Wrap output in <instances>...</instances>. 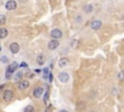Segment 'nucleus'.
I'll use <instances>...</instances> for the list:
<instances>
[{"mask_svg": "<svg viewBox=\"0 0 124 112\" xmlns=\"http://www.w3.org/2000/svg\"><path fill=\"white\" fill-rule=\"evenodd\" d=\"M118 78H119L120 80H122V81H124V70H122V71H120V72H119Z\"/></svg>", "mask_w": 124, "mask_h": 112, "instance_id": "obj_18", "label": "nucleus"}, {"mask_svg": "<svg viewBox=\"0 0 124 112\" xmlns=\"http://www.w3.org/2000/svg\"><path fill=\"white\" fill-rule=\"evenodd\" d=\"M12 73H13L12 71H11L9 68H7V70H6V75H5L6 78H7V79H11V78H12Z\"/></svg>", "mask_w": 124, "mask_h": 112, "instance_id": "obj_14", "label": "nucleus"}, {"mask_svg": "<svg viewBox=\"0 0 124 112\" xmlns=\"http://www.w3.org/2000/svg\"><path fill=\"white\" fill-rule=\"evenodd\" d=\"M29 86V82L28 81H20L18 88L20 90H24V89H26V88Z\"/></svg>", "mask_w": 124, "mask_h": 112, "instance_id": "obj_9", "label": "nucleus"}, {"mask_svg": "<svg viewBox=\"0 0 124 112\" xmlns=\"http://www.w3.org/2000/svg\"><path fill=\"white\" fill-rule=\"evenodd\" d=\"M58 45H59V42L57 41V40H51L49 41V43H48V48L49 50H54V49H56L57 47H58Z\"/></svg>", "mask_w": 124, "mask_h": 112, "instance_id": "obj_4", "label": "nucleus"}, {"mask_svg": "<svg viewBox=\"0 0 124 112\" xmlns=\"http://www.w3.org/2000/svg\"><path fill=\"white\" fill-rule=\"evenodd\" d=\"M10 51L11 53L13 54H16V53H19L20 51V45L18 43H12L10 45Z\"/></svg>", "mask_w": 124, "mask_h": 112, "instance_id": "obj_6", "label": "nucleus"}, {"mask_svg": "<svg viewBox=\"0 0 124 112\" xmlns=\"http://www.w3.org/2000/svg\"><path fill=\"white\" fill-rule=\"evenodd\" d=\"M18 67H19V63L16 62V61H14V62H12V65H11L9 67H8V68H9V69L12 71V72H15V71L18 69Z\"/></svg>", "mask_w": 124, "mask_h": 112, "instance_id": "obj_11", "label": "nucleus"}, {"mask_svg": "<svg viewBox=\"0 0 124 112\" xmlns=\"http://www.w3.org/2000/svg\"><path fill=\"white\" fill-rule=\"evenodd\" d=\"M43 92H44V89H43V88L38 87V88H36V89L34 90V92H33V95H34L36 99H39L41 95H43Z\"/></svg>", "mask_w": 124, "mask_h": 112, "instance_id": "obj_5", "label": "nucleus"}, {"mask_svg": "<svg viewBox=\"0 0 124 112\" xmlns=\"http://www.w3.org/2000/svg\"><path fill=\"white\" fill-rule=\"evenodd\" d=\"M48 79H49V82H52V73L49 74V77H48Z\"/></svg>", "mask_w": 124, "mask_h": 112, "instance_id": "obj_23", "label": "nucleus"}, {"mask_svg": "<svg viewBox=\"0 0 124 112\" xmlns=\"http://www.w3.org/2000/svg\"><path fill=\"white\" fill-rule=\"evenodd\" d=\"M21 77H22V72H19L18 74H16V80L18 81V80H19V79H20Z\"/></svg>", "mask_w": 124, "mask_h": 112, "instance_id": "obj_20", "label": "nucleus"}, {"mask_svg": "<svg viewBox=\"0 0 124 112\" xmlns=\"http://www.w3.org/2000/svg\"><path fill=\"white\" fill-rule=\"evenodd\" d=\"M13 98H14V93H13L12 91L6 90V91L3 93V99H4L5 101L9 102V101H11V100L13 99Z\"/></svg>", "mask_w": 124, "mask_h": 112, "instance_id": "obj_1", "label": "nucleus"}, {"mask_svg": "<svg viewBox=\"0 0 124 112\" xmlns=\"http://www.w3.org/2000/svg\"><path fill=\"white\" fill-rule=\"evenodd\" d=\"M44 74H45V79H47V75H48V68H44Z\"/></svg>", "mask_w": 124, "mask_h": 112, "instance_id": "obj_21", "label": "nucleus"}, {"mask_svg": "<svg viewBox=\"0 0 124 112\" xmlns=\"http://www.w3.org/2000/svg\"><path fill=\"white\" fill-rule=\"evenodd\" d=\"M92 10H93V7H92L91 5H86V6L84 7V11H85L86 13L92 12Z\"/></svg>", "mask_w": 124, "mask_h": 112, "instance_id": "obj_16", "label": "nucleus"}, {"mask_svg": "<svg viewBox=\"0 0 124 112\" xmlns=\"http://www.w3.org/2000/svg\"><path fill=\"white\" fill-rule=\"evenodd\" d=\"M51 35L52 38L54 39H59L62 37V31L58 28H55V29H52V32H51Z\"/></svg>", "mask_w": 124, "mask_h": 112, "instance_id": "obj_2", "label": "nucleus"}, {"mask_svg": "<svg viewBox=\"0 0 124 112\" xmlns=\"http://www.w3.org/2000/svg\"><path fill=\"white\" fill-rule=\"evenodd\" d=\"M20 66H22V67H26L27 66V65L25 62H21V65H20Z\"/></svg>", "mask_w": 124, "mask_h": 112, "instance_id": "obj_22", "label": "nucleus"}, {"mask_svg": "<svg viewBox=\"0 0 124 112\" xmlns=\"http://www.w3.org/2000/svg\"><path fill=\"white\" fill-rule=\"evenodd\" d=\"M0 51H1V47H0Z\"/></svg>", "mask_w": 124, "mask_h": 112, "instance_id": "obj_24", "label": "nucleus"}, {"mask_svg": "<svg viewBox=\"0 0 124 112\" xmlns=\"http://www.w3.org/2000/svg\"><path fill=\"white\" fill-rule=\"evenodd\" d=\"M33 111H34V107L31 105H28L24 108V112H33Z\"/></svg>", "mask_w": 124, "mask_h": 112, "instance_id": "obj_17", "label": "nucleus"}, {"mask_svg": "<svg viewBox=\"0 0 124 112\" xmlns=\"http://www.w3.org/2000/svg\"><path fill=\"white\" fill-rule=\"evenodd\" d=\"M102 26V22L100 21H93L91 22V28L94 29V30H98L100 29Z\"/></svg>", "mask_w": 124, "mask_h": 112, "instance_id": "obj_8", "label": "nucleus"}, {"mask_svg": "<svg viewBox=\"0 0 124 112\" xmlns=\"http://www.w3.org/2000/svg\"><path fill=\"white\" fill-rule=\"evenodd\" d=\"M5 22H6V18H5V16L0 15V26L5 25Z\"/></svg>", "mask_w": 124, "mask_h": 112, "instance_id": "obj_15", "label": "nucleus"}, {"mask_svg": "<svg viewBox=\"0 0 124 112\" xmlns=\"http://www.w3.org/2000/svg\"><path fill=\"white\" fill-rule=\"evenodd\" d=\"M67 65H68V60H67V59L63 58V59H61V60H59V65H60L61 67H65Z\"/></svg>", "mask_w": 124, "mask_h": 112, "instance_id": "obj_12", "label": "nucleus"}, {"mask_svg": "<svg viewBox=\"0 0 124 112\" xmlns=\"http://www.w3.org/2000/svg\"><path fill=\"white\" fill-rule=\"evenodd\" d=\"M7 35H8V30L6 28H4V27L0 28V38L4 39L5 37H7Z\"/></svg>", "mask_w": 124, "mask_h": 112, "instance_id": "obj_10", "label": "nucleus"}, {"mask_svg": "<svg viewBox=\"0 0 124 112\" xmlns=\"http://www.w3.org/2000/svg\"><path fill=\"white\" fill-rule=\"evenodd\" d=\"M37 62L39 63V65H43V63L45 62V57L43 55H39L38 58H37Z\"/></svg>", "mask_w": 124, "mask_h": 112, "instance_id": "obj_13", "label": "nucleus"}, {"mask_svg": "<svg viewBox=\"0 0 124 112\" xmlns=\"http://www.w3.org/2000/svg\"><path fill=\"white\" fill-rule=\"evenodd\" d=\"M58 79L60 80L61 82L63 83H66L69 80V75L68 73H66V72H61L59 75H58Z\"/></svg>", "mask_w": 124, "mask_h": 112, "instance_id": "obj_7", "label": "nucleus"}, {"mask_svg": "<svg viewBox=\"0 0 124 112\" xmlns=\"http://www.w3.org/2000/svg\"><path fill=\"white\" fill-rule=\"evenodd\" d=\"M6 9L9 10V11H13L16 8V2L14 1V0H9L7 3H6Z\"/></svg>", "mask_w": 124, "mask_h": 112, "instance_id": "obj_3", "label": "nucleus"}, {"mask_svg": "<svg viewBox=\"0 0 124 112\" xmlns=\"http://www.w3.org/2000/svg\"><path fill=\"white\" fill-rule=\"evenodd\" d=\"M0 60H1L2 62H8V59H7V57H5V56H2Z\"/></svg>", "mask_w": 124, "mask_h": 112, "instance_id": "obj_19", "label": "nucleus"}]
</instances>
